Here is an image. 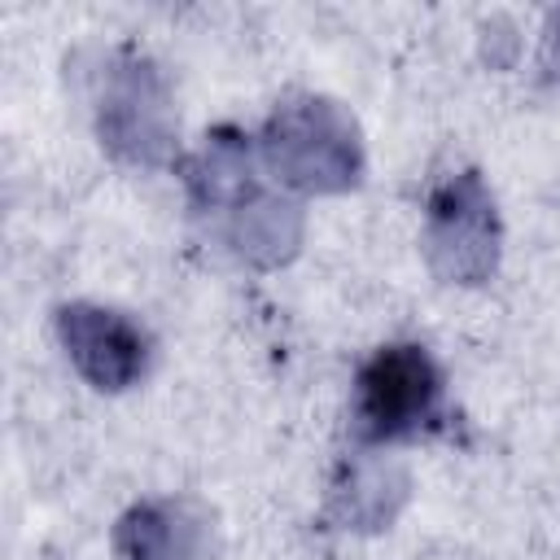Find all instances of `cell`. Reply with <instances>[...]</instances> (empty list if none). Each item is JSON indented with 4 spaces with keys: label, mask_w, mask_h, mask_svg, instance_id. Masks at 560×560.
I'll list each match as a JSON object with an SVG mask.
<instances>
[{
    "label": "cell",
    "mask_w": 560,
    "mask_h": 560,
    "mask_svg": "<svg viewBox=\"0 0 560 560\" xmlns=\"http://www.w3.org/2000/svg\"><path fill=\"white\" fill-rule=\"evenodd\" d=\"M438 407V372L420 346H389L381 350L363 376L354 398V420L368 438H407L416 433Z\"/></svg>",
    "instance_id": "6da1fadb"
}]
</instances>
